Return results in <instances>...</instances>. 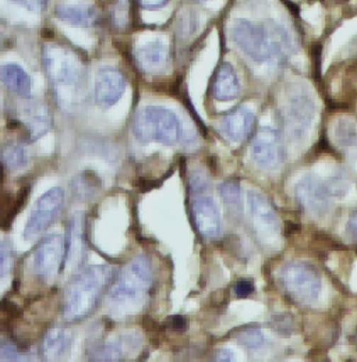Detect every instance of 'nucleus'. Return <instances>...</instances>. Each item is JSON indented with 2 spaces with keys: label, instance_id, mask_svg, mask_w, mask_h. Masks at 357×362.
<instances>
[{
  "label": "nucleus",
  "instance_id": "f257e3e1",
  "mask_svg": "<svg viewBox=\"0 0 357 362\" xmlns=\"http://www.w3.org/2000/svg\"><path fill=\"white\" fill-rule=\"evenodd\" d=\"M232 40L240 50L256 63L283 62L293 52L289 31L273 20L254 24L249 20H236L230 28Z\"/></svg>",
  "mask_w": 357,
  "mask_h": 362
},
{
  "label": "nucleus",
  "instance_id": "f03ea898",
  "mask_svg": "<svg viewBox=\"0 0 357 362\" xmlns=\"http://www.w3.org/2000/svg\"><path fill=\"white\" fill-rule=\"evenodd\" d=\"M45 71L55 96L64 110L79 106L86 83V67L81 57L60 44H47L42 52Z\"/></svg>",
  "mask_w": 357,
  "mask_h": 362
},
{
  "label": "nucleus",
  "instance_id": "7ed1b4c3",
  "mask_svg": "<svg viewBox=\"0 0 357 362\" xmlns=\"http://www.w3.org/2000/svg\"><path fill=\"white\" fill-rule=\"evenodd\" d=\"M112 277L113 268L106 265H92L80 272L66 290L63 307L66 320L77 322L89 317Z\"/></svg>",
  "mask_w": 357,
  "mask_h": 362
},
{
  "label": "nucleus",
  "instance_id": "20e7f679",
  "mask_svg": "<svg viewBox=\"0 0 357 362\" xmlns=\"http://www.w3.org/2000/svg\"><path fill=\"white\" fill-rule=\"evenodd\" d=\"M152 284L151 261L140 255L126 267L109 293L110 304L119 311H133L145 300Z\"/></svg>",
  "mask_w": 357,
  "mask_h": 362
},
{
  "label": "nucleus",
  "instance_id": "39448f33",
  "mask_svg": "<svg viewBox=\"0 0 357 362\" xmlns=\"http://www.w3.org/2000/svg\"><path fill=\"white\" fill-rule=\"evenodd\" d=\"M134 136L141 142L176 145L183 138V126L175 112L164 106H144L134 119Z\"/></svg>",
  "mask_w": 357,
  "mask_h": 362
},
{
  "label": "nucleus",
  "instance_id": "423d86ee",
  "mask_svg": "<svg viewBox=\"0 0 357 362\" xmlns=\"http://www.w3.org/2000/svg\"><path fill=\"white\" fill-rule=\"evenodd\" d=\"M279 283L286 296L300 304L310 305L321 294L319 273L307 262H289L279 271Z\"/></svg>",
  "mask_w": 357,
  "mask_h": 362
},
{
  "label": "nucleus",
  "instance_id": "0eeeda50",
  "mask_svg": "<svg viewBox=\"0 0 357 362\" xmlns=\"http://www.w3.org/2000/svg\"><path fill=\"white\" fill-rule=\"evenodd\" d=\"M280 113L288 134L302 138L310 129L315 116L312 93L300 84L289 86L285 90Z\"/></svg>",
  "mask_w": 357,
  "mask_h": 362
},
{
  "label": "nucleus",
  "instance_id": "6e6552de",
  "mask_svg": "<svg viewBox=\"0 0 357 362\" xmlns=\"http://www.w3.org/2000/svg\"><path fill=\"white\" fill-rule=\"evenodd\" d=\"M247 209L257 238L263 244H273L279 237L280 225L278 214L267 197L257 189H250L247 192Z\"/></svg>",
  "mask_w": 357,
  "mask_h": 362
},
{
  "label": "nucleus",
  "instance_id": "1a4fd4ad",
  "mask_svg": "<svg viewBox=\"0 0 357 362\" xmlns=\"http://www.w3.org/2000/svg\"><path fill=\"white\" fill-rule=\"evenodd\" d=\"M64 205V191L60 187H52L42 194L24 227L23 237L26 240H33L44 233L62 214Z\"/></svg>",
  "mask_w": 357,
  "mask_h": 362
},
{
  "label": "nucleus",
  "instance_id": "9d476101",
  "mask_svg": "<svg viewBox=\"0 0 357 362\" xmlns=\"http://www.w3.org/2000/svg\"><path fill=\"white\" fill-rule=\"evenodd\" d=\"M295 195L300 206L312 216H322L331 208V201L335 198L328 179H319L307 175L295 185Z\"/></svg>",
  "mask_w": 357,
  "mask_h": 362
},
{
  "label": "nucleus",
  "instance_id": "9b49d317",
  "mask_svg": "<svg viewBox=\"0 0 357 362\" xmlns=\"http://www.w3.org/2000/svg\"><path fill=\"white\" fill-rule=\"evenodd\" d=\"M66 261V241L60 234H49L37 245L31 267L35 274L41 276L45 281L53 280Z\"/></svg>",
  "mask_w": 357,
  "mask_h": 362
},
{
  "label": "nucleus",
  "instance_id": "f8f14e48",
  "mask_svg": "<svg viewBox=\"0 0 357 362\" xmlns=\"http://www.w3.org/2000/svg\"><path fill=\"white\" fill-rule=\"evenodd\" d=\"M128 80L125 74L112 66L102 67L95 74L94 98L99 107L109 109L115 106L126 92Z\"/></svg>",
  "mask_w": 357,
  "mask_h": 362
},
{
  "label": "nucleus",
  "instance_id": "ddd939ff",
  "mask_svg": "<svg viewBox=\"0 0 357 362\" xmlns=\"http://www.w3.org/2000/svg\"><path fill=\"white\" fill-rule=\"evenodd\" d=\"M250 155L260 168L266 170L276 169L283 160V145L279 133L268 126L261 127L251 142Z\"/></svg>",
  "mask_w": 357,
  "mask_h": 362
},
{
  "label": "nucleus",
  "instance_id": "4468645a",
  "mask_svg": "<svg viewBox=\"0 0 357 362\" xmlns=\"http://www.w3.org/2000/svg\"><path fill=\"white\" fill-rule=\"evenodd\" d=\"M191 216L194 226L205 238H217L221 233V212L214 198L203 194L194 197L191 202Z\"/></svg>",
  "mask_w": 357,
  "mask_h": 362
},
{
  "label": "nucleus",
  "instance_id": "2eb2a0df",
  "mask_svg": "<svg viewBox=\"0 0 357 362\" xmlns=\"http://www.w3.org/2000/svg\"><path fill=\"white\" fill-rule=\"evenodd\" d=\"M140 340L138 334L130 333L96 344L89 350V362L122 361L140 347Z\"/></svg>",
  "mask_w": 357,
  "mask_h": 362
},
{
  "label": "nucleus",
  "instance_id": "dca6fc26",
  "mask_svg": "<svg viewBox=\"0 0 357 362\" xmlns=\"http://www.w3.org/2000/svg\"><path fill=\"white\" fill-rule=\"evenodd\" d=\"M254 124V113L246 106H237L220 120V132L229 142L242 144L251 134Z\"/></svg>",
  "mask_w": 357,
  "mask_h": 362
},
{
  "label": "nucleus",
  "instance_id": "f3484780",
  "mask_svg": "<svg viewBox=\"0 0 357 362\" xmlns=\"http://www.w3.org/2000/svg\"><path fill=\"white\" fill-rule=\"evenodd\" d=\"M86 258V215L76 212L69 222L66 240V264L69 268H80Z\"/></svg>",
  "mask_w": 357,
  "mask_h": 362
},
{
  "label": "nucleus",
  "instance_id": "a211bd4d",
  "mask_svg": "<svg viewBox=\"0 0 357 362\" xmlns=\"http://www.w3.org/2000/svg\"><path fill=\"white\" fill-rule=\"evenodd\" d=\"M137 66L147 74L165 73L169 64V50L162 41L137 46L134 50Z\"/></svg>",
  "mask_w": 357,
  "mask_h": 362
},
{
  "label": "nucleus",
  "instance_id": "6ab92c4d",
  "mask_svg": "<svg viewBox=\"0 0 357 362\" xmlns=\"http://www.w3.org/2000/svg\"><path fill=\"white\" fill-rule=\"evenodd\" d=\"M20 123L27 130L30 139L35 141L49 132L52 117L46 106L41 102H28L23 105L20 112Z\"/></svg>",
  "mask_w": 357,
  "mask_h": 362
},
{
  "label": "nucleus",
  "instance_id": "aec40b11",
  "mask_svg": "<svg viewBox=\"0 0 357 362\" xmlns=\"http://www.w3.org/2000/svg\"><path fill=\"white\" fill-rule=\"evenodd\" d=\"M242 86L236 70L230 63H222L215 73L212 92L218 102H229L240 95Z\"/></svg>",
  "mask_w": 357,
  "mask_h": 362
},
{
  "label": "nucleus",
  "instance_id": "412c9836",
  "mask_svg": "<svg viewBox=\"0 0 357 362\" xmlns=\"http://www.w3.org/2000/svg\"><path fill=\"white\" fill-rule=\"evenodd\" d=\"M55 16L64 24L72 27L89 28L96 23V10L84 4H60L55 10Z\"/></svg>",
  "mask_w": 357,
  "mask_h": 362
},
{
  "label": "nucleus",
  "instance_id": "4be33fe9",
  "mask_svg": "<svg viewBox=\"0 0 357 362\" xmlns=\"http://www.w3.org/2000/svg\"><path fill=\"white\" fill-rule=\"evenodd\" d=\"M72 347V334L63 327L50 329L42 341L45 361L59 362Z\"/></svg>",
  "mask_w": 357,
  "mask_h": 362
},
{
  "label": "nucleus",
  "instance_id": "5701e85b",
  "mask_svg": "<svg viewBox=\"0 0 357 362\" xmlns=\"http://www.w3.org/2000/svg\"><path fill=\"white\" fill-rule=\"evenodd\" d=\"M1 83L7 90L20 95L21 98H28L31 93V77L16 63H6L1 67Z\"/></svg>",
  "mask_w": 357,
  "mask_h": 362
},
{
  "label": "nucleus",
  "instance_id": "b1692460",
  "mask_svg": "<svg viewBox=\"0 0 357 362\" xmlns=\"http://www.w3.org/2000/svg\"><path fill=\"white\" fill-rule=\"evenodd\" d=\"M1 160H3V165L11 172L24 169L30 160L26 145L21 142L6 144L1 151Z\"/></svg>",
  "mask_w": 357,
  "mask_h": 362
},
{
  "label": "nucleus",
  "instance_id": "393cba45",
  "mask_svg": "<svg viewBox=\"0 0 357 362\" xmlns=\"http://www.w3.org/2000/svg\"><path fill=\"white\" fill-rule=\"evenodd\" d=\"M220 195L222 197L223 202L232 208H239L242 204V188L239 181H222L218 187Z\"/></svg>",
  "mask_w": 357,
  "mask_h": 362
},
{
  "label": "nucleus",
  "instance_id": "a878e982",
  "mask_svg": "<svg viewBox=\"0 0 357 362\" xmlns=\"http://www.w3.org/2000/svg\"><path fill=\"white\" fill-rule=\"evenodd\" d=\"M335 136L342 146L357 148V127L351 120H341L336 124Z\"/></svg>",
  "mask_w": 357,
  "mask_h": 362
},
{
  "label": "nucleus",
  "instance_id": "bb28decb",
  "mask_svg": "<svg viewBox=\"0 0 357 362\" xmlns=\"http://www.w3.org/2000/svg\"><path fill=\"white\" fill-rule=\"evenodd\" d=\"M237 340L244 347L259 349V347H261L264 344L266 337H264V334H263V332H261V329L259 326H250V327H246V329L239 332Z\"/></svg>",
  "mask_w": 357,
  "mask_h": 362
},
{
  "label": "nucleus",
  "instance_id": "cd10ccee",
  "mask_svg": "<svg viewBox=\"0 0 357 362\" xmlns=\"http://www.w3.org/2000/svg\"><path fill=\"white\" fill-rule=\"evenodd\" d=\"M210 181L204 172L201 170H194L190 176V191L194 194V197L197 195H203L207 189H208Z\"/></svg>",
  "mask_w": 357,
  "mask_h": 362
},
{
  "label": "nucleus",
  "instance_id": "c85d7f7f",
  "mask_svg": "<svg viewBox=\"0 0 357 362\" xmlns=\"http://www.w3.org/2000/svg\"><path fill=\"white\" fill-rule=\"evenodd\" d=\"M11 262V251L8 250V245L6 241H1V247H0V272H1V277H4L8 271Z\"/></svg>",
  "mask_w": 357,
  "mask_h": 362
},
{
  "label": "nucleus",
  "instance_id": "c756f323",
  "mask_svg": "<svg viewBox=\"0 0 357 362\" xmlns=\"http://www.w3.org/2000/svg\"><path fill=\"white\" fill-rule=\"evenodd\" d=\"M1 358L6 362H21L20 353L11 343L7 341H3L1 344Z\"/></svg>",
  "mask_w": 357,
  "mask_h": 362
},
{
  "label": "nucleus",
  "instance_id": "7c9ffc66",
  "mask_svg": "<svg viewBox=\"0 0 357 362\" xmlns=\"http://www.w3.org/2000/svg\"><path fill=\"white\" fill-rule=\"evenodd\" d=\"M254 293V284L253 281L250 280H239L236 284H234V294L239 297V298H244V297H249L250 294Z\"/></svg>",
  "mask_w": 357,
  "mask_h": 362
},
{
  "label": "nucleus",
  "instance_id": "2f4dec72",
  "mask_svg": "<svg viewBox=\"0 0 357 362\" xmlns=\"http://www.w3.org/2000/svg\"><path fill=\"white\" fill-rule=\"evenodd\" d=\"M18 4H21L23 7H26L27 10L30 11H35V13H40L42 11L44 8H46V4H47V0H13Z\"/></svg>",
  "mask_w": 357,
  "mask_h": 362
},
{
  "label": "nucleus",
  "instance_id": "473e14b6",
  "mask_svg": "<svg viewBox=\"0 0 357 362\" xmlns=\"http://www.w3.org/2000/svg\"><path fill=\"white\" fill-rule=\"evenodd\" d=\"M138 1L144 10H158L166 6L169 0H138Z\"/></svg>",
  "mask_w": 357,
  "mask_h": 362
},
{
  "label": "nucleus",
  "instance_id": "72a5a7b5",
  "mask_svg": "<svg viewBox=\"0 0 357 362\" xmlns=\"http://www.w3.org/2000/svg\"><path fill=\"white\" fill-rule=\"evenodd\" d=\"M346 233L348 235L357 243V211L353 212L348 221V225H346Z\"/></svg>",
  "mask_w": 357,
  "mask_h": 362
},
{
  "label": "nucleus",
  "instance_id": "f704fd0d",
  "mask_svg": "<svg viewBox=\"0 0 357 362\" xmlns=\"http://www.w3.org/2000/svg\"><path fill=\"white\" fill-rule=\"evenodd\" d=\"M214 362H236V357L229 349H221L217 351Z\"/></svg>",
  "mask_w": 357,
  "mask_h": 362
},
{
  "label": "nucleus",
  "instance_id": "c9c22d12",
  "mask_svg": "<svg viewBox=\"0 0 357 362\" xmlns=\"http://www.w3.org/2000/svg\"><path fill=\"white\" fill-rule=\"evenodd\" d=\"M172 327H174V330H183V329L186 327V320H184V317H172Z\"/></svg>",
  "mask_w": 357,
  "mask_h": 362
},
{
  "label": "nucleus",
  "instance_id": "e433bc0d",
  "mask_svg": "<svg viewBox=\"0 0 357 362\" xmlns=\"http://www.w3.org/2000/svg\"><path fill=\"white\" fill-rule=\"evenodd\" d=\"M194 1H207V0H194Z\"/></svg>",
  "mask_w": 357,
  "mask_h": 362
}]
</instances>
